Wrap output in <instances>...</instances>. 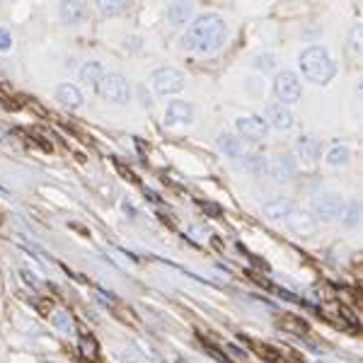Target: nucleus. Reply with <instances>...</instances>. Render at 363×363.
Here are the masks:
<instances>
[{
    "label": "nucleus",
    "mask_w": 363,
    "mask_h": 363,
    "mask_svg": "<svg viewBox=\"0 0 363 363\" xmlns=\"http://www.w3.org/2000/svg\"><path fill=\"white\" fill-rule=\"evenodd\" d=\"M218 150L225 157H242V140L235 138L228 131H220L218 133Z\"/></svg>",
    "instance_id": "f3484780"
},
{
    "label": "nucleus",
    "mask_w": 363,
    "mask_h": 363,
    "mask_svg": "<svg viewBox=\"0 0 363 363\" xmlns=\"http://www.w3.org/2000/svg\"><path fill=\"white\" fill-rule=\"evenodd\" d=\"M153 83V90L157 95L167 97V95H177V92L184 90V73L172 66H165V68H157L150 78Z\"/></svg>",
    "instance_id": "423d86ee"
},
{
    "label": "nucleus",
    "mask_w": 363,
    "mask_h": 363,
    "mask_svg": "<svg viewBox=\"0 0 363 363\" xmlns=\"http://www.w3.org/2000/svg\"><path fill=\"white\" fill-rule=\"evenodd\" d=\"M242 165L250 169V172L264 174L267 172V157L264 155H245Z\"/></svg>",
    "instance_id": "b1692460"
},
{
    "label": "nucleus",
    "mask_w": 363,
    "mask_h": 363,
    "mask_svg": "<svg viewBox=\"0 0 363 363\" xmlns=\"http://www.w3.org/2000/svg\"><path fill=\"white\" fill-rule=\"evenodd\" d=\"M274 95H277L279 104H284V107H291V104H296L301 99L303 87L294 70H284V73H279L274 78Z\"/></svg>",
    "instance_id": "20e7f679"
},
{
    "label": "nucleus",
    "mask_w": 363,
    "mask_h": 363,
    "mask_svg": "<svg viewBox=\"0 0 363 363\" xmlns=\"http://www.w3.org/2000/svg\"><path fill=\"white\" fill-rule=\"evenodd\" d=\"M298 68L306 80L313 85H327L330 80H335L337 75V61L332 58L330 51L325 46H306L298 56Z\"/></svg>",
    "instance_id": "f03ea898"
},
{
    "label": "nucleus",
    "mask_w": 363,
    "mask_h": 363,
    "mask_svg": "<svg viewBox=\"0 0 363 363\" xmlns=\"http://www.w3.org/2000/svg\"><path fill=\"white\" fill-rule=\"evenodd\" d=\"M97 10L102 13L104 17H114V15H121L126 10V3L121 0H99L97 3Z\"/></svg>",
    "instance_id": "4be33fe9"
},
{
    "label": "nucleus",
    "mask_w": 363,
    "mask_h": 363,
    "mask_svg": "<svg viewBox=\"0 0 363 363\" xmlns=\"http://www.w3.org/2000/svg\"><path fill=\"white\" fill-rule=\"evenodd\" d=\"M344 196L337 194V191H320V194L313 196V213L318 216L320 220L330 223V220H337L344 211Z\"/></svg>",
    "instance_id": "39448f33"
},
{
    "label": "nucleus",
    "mask_w": 363,
    "mask_h": 363,
    "mask_svg": "<svg viewBox=\"0 0 363 363\" xmlns=\"http://www.w3.org/2000/svg\"><path fill=\"white\" fill-rule=\"evenodd\" d=\"M264 121H267V126H274L277 131H289V128H294V124H296V116L289 107L274 102L267 107Z\"/></svg>",
    "instance_id": "9d476101"
},
{
    "label": "nucleus",
    "mask_w": 363,
    "mask_h": 363,
    "mask_svg": "<svg viewBox=\"0 0 363 363\" xmlns=\"http://www.w3.org/2000/svg\"><path fill=\"white\" fill-rule=\"evenodd\" d=\"M252 66H255L257 70H264V73H269V70L277 68V56H274L272 51H264V54H257L255 58H252Z\"/></svg>",
    "instance_id": "5701e85b"
},
{
    "label": "nucleus",
    "mask_w": 363,
    "mask_h": 363,
    "mask_svg": "<svg viewBox=\"0 0 363 363\" xmlns=\"http://www.w3.org/2000/svg\"><path fill=\"white\" fill-rule=\"evenodd\" d=\"M296 155L303 157V160H308V162L318 160V157H320V143H318V138L308 136V133L298 136L296 138Z\"/></svg>",
    "instance_id": "dca6fc26"
},
{
    "label": "nucleus",
    "mask_w": 363,
    "mask_h": 363,
    "mask_svg": "<svg viewBox=\"0 0 363 363\" xmlns=\"http://www.w3.org/2000/svg\"><path fill=\"white\" fill-rule=\"evenodd\" d=\"M121 208H124V213L128 216V218H138V208L133 206V203L128 201V199H124V201H121Z\"/></svg>",
    "instance_id": "a878e982"
},
{
    "label": "nucleus",
    "mask_w": 363,
    "mask_h": 363,
    "mask_svg": "<svg viewBox=\"0 0 363 363\" xmlns=\"http://www.w3.org/2000/svg\"><path fill=\"white\" fill-rule=\"evenodd\" d=\"M95 90L104 102L112 104H126L131 99V85L121 73H104V78L99 80Z\"/></svg>",
    "instance_id": "7ed1b4c3"
},
{
    "label": "nucleus",
    "mask_w": 363,
    "mask_h": 363,
    "mask_svg": "<svg viewBox=\"0 0 363 363\" xmlns=\"http://www.w3.org/2000/svg\"><path fill=\"white\" fill-rule=\"evenodd\" d=\"M359 34H361V27H356L354 29V37H351V49H354V51L361 49V46H359Z\"/></svg>",
    "instance_id": "bb28decb"
},
{
    "label": "nucleus",
    "mask_w": 363,
    "mask_h": 363,
    "mask_svg": "<svg viewBox=\"0 0 363 363\" xmlns=\"http://www.w3.org/2000/svg\"><path fill=\"white\" fill-rule=\"evenodd\" d=\"M286 225H289L291 233H296V235H301V238H313L315 233H318V218L303 208L291 211V213L286 216Z\"/></svg>",
    "instance_id": "6e6552de"
},
{
    "label": "nucleus",
    "mask_w": 363,
    "mask_h": 363,
    "mask_svg": "<svg viewBox=\"0 0 363 363\" xmlns=\"http://www.w3.org/2000/svg\"><path fill=\"white\" fill-rule=\"evenodd\" d=\"M235 131L240 133V138L252 140V143H259V140L267 138L269 126H267L264 116L247 114V116H240V119H235Z\"/></svg>",
    "instance_id": "0eeeda50"
},
{
    "label": "nucleus",
    "mask_w": 363,
    "mask_h": 363,
    "mask_svg": "<svg viewBox=\"0 0 363 363\" xmlns=\"http://www.w3.org/2000/svg\"><path fill=\"white\" fill-rule=\"evenodd\" d=\"M49 320L51 327H56L61 335H70L73 332V320H70V313H66V310H54Z\"/></svg>",
    "instance_id": "412c9836"
},
{
    "label": "nucleus",
    "mask_w": 363,
    "mask_h": 363,
    "mask_svg": "<svg viewBox=\"0 0 363 363\" xmlns=\"http://www.w3.org/2000/svg\"><path fill=\"white\" fill-rule=\"evenodd\" d=\"M191 15H194V8H191L189 3H169L167 10H165V17L172 27L186 25V22L191 20Z\"/></svg>",
    "instance_id": "2eb2a0df"
},
{
    "label": "nucleus",
    "mask_w": 363,
    "mask_h": 363,
    "mask_svg": "<svg viewBox=\"0 0 363 363\" xmlns=\"http://www.w3.org/2000/svg\"><path fill=\"white\" fill-rule=\"evenodd\" d=\"M104 78V66L99 61H87L83 63V68H80V80L92 87H97L99 80Z\"/></svg>",
    "instance_id": "a211bd4d"
},
{
    "label": "nucleus",
    "mask_w": 363,
    "mask_h": 363,
    "mask_svg": "<svg viewBox=\"0 0 363 363\" xmlns=\"http://www.w3.org/2000/svg\"><path fill=\"white\" fill-rule=\"evenodd\" d=\"M339 220H342L344 228H356L361 223V203L359 201H347L344 203V211L342 216H339Z\"/></svg>",
    "instance_id": "aec40b11"
},
{
    "label": "nucleus",
    "mask_w": 363,
    "mask_h": 363,
    "mask_svg": "<svg viewBox=\"0 0 363 363\" xmlns=\"http://www.w3.org/2000/svg\"><path fill=\"white\" fill-rule=\"evenodd\" d=\"M194 119V107L184 99H172L165 109V124L177 126V124H191Z\"/></svg>",
    "instance_id": "9b49d317"
},
{
    "label": "nucleus",
    "mask_w": 363,
    "mask_h": 363,
    "mask_svg": "<svg viewBox=\"0 0 363 363\" xmlns=\"http://www.w3.org/2000/svg\"><path fill=\"white\" fill-rule=\"evenodd\" d=\"M228 37V25L218 13H201L191 20L186 34L182 37V49L194 54H213L223 46Z\"/></svg>",
    "instance_id": "f257e3e1"
},
{
    "label": "nucleus",
    "mask_w": 363,
    "mask_h": 363,
    "mask_svg": "<svg viewBox=\"0 0 363 363\" xmlns=\"http://www.w3.org/2000/svg\"><path fill=\"white\" fill-rule=\"evenodd\" d=\"M56 99L63 104V107H68V109H80V107H83V102H85L80 87L78 85H70V83H63V85L56 87Z\"/></svg>",
    "instance_id": "f8f14e48"
},
{
    "label": "nucleus",
    "mask_w": 363,
    "mask_h": 363,
    "mask_svg": "<svg viewBox=\"0 0 363 363\" xmlns=\"http://www.w3.org/2000/svg\"><path fill=\"white\" fill-rule=\"evenodd\" d=\"M267 174L277 182H294L296 179V162L289 155H274L267 160Z\"/></svg>",
    "instance_id": "1a4fd4ad"
},
{
    "label": "nucleus",
    "mask_w": 363,
    "mask_h": 363,
    "mask_svg": "<svg viewBox=\"0 0 363 363\" xmlns=\"http://www.w3.org/2000/svg\"><path fill=\"white\" fill-rule=\"evenodd\" d=\"M85 15H87V5L78 3V0L58 5V17H61L66 25H80V22L85 20Z\"/></svg>",
    "instance_id": "ddd939ff"
},
{
    "label": "nucleus",
    "mask_w": 363,
    "mask_h": 363,
    "mask_svg": "<svg viewBox=\"0 0 363 363\" xmlns=\"http://www.w3.org/2000/svg\"><path fill=\"white\" fill-rule=\"evenodd\" d=\"M294 208L296 206L289 196H277V199H272V201H267L262 211H264V216L269 220H281V218H286Z\"/></svg>",
    "instance_id": "4468645a"
},
{
    "label": "nucleus",
    "mask_w": 363,
    "mask_h": 363,
    "mask_svg": "<svg viewBox=\"0 0 363 363\" xmlns=\"http://www.w3.org/2000/svg\"><path fill=\"white\" fill-rule=\"evenodd\" d=\"M351 160V150L349 145H332L330 150H327L325 155V162L330 167H342V165H349Z\"/></svg>",
    "instance_id": "6ab92c4d"
},
{
    "label": "nucleus",
    "mask_w": 363,
    "mask_h": 363,
    "mask_svg": "<svg viewBox=\"0 0 363 363\" xmlns=\"http://www.w3.org/2000/svg\"><path fill=\"white\" fill-rule=\"evenodd\" d=\"M13 49V34L8 27H0V51H10Z\"/></svg>",
    "instance_id": "393cba45"
}]
</instances>
